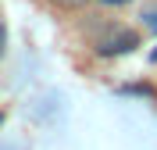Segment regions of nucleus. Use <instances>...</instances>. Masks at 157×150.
<instances>
[{
    "instance_id": "obj_1",
    "label": "nucleus",
    "mask_w": 157,
    "mask_h": 150,
    "mask_svg": "<svg viewBox=\"0 0 157 150\" xmlns=\"http://www.w3.org/2000/svg\"><path fill=\"white\" fill-rule=\"evenodd\" d=\"M139 47V32L125 29V25H114V21H104L100 32L93 36V50L100 57H118V54H132Z\"/></svg>"
},
{
    "instance_id": "obj_2",
    "label": "nucleus",
    "mask_w": 157,
    "mask_h": 150,
    "mask_svg": "<svg viewBox=\"0 0 157 150\" xmlns=\"http://www.w3.org/2000/svg\"><path fill=\"white\" fill-rule=\"evenodd\" d=\"M54 7H61V11H82L89 4V0H50Z\"/></svg>"
},
{
    "instance_id": "obj_3",
    "label": "nucleus",
    "mask_w": 157,
    "mask_h": 150,
    "mask_svg": "<svg viewBox=\"0 0 157 150\" xmlns=\"http://www.w3.org/2000/svg\"><path fill=\"white\" fill-rule=\"evenodd\" d=\"M4 50H7V25L0 21V57H4Z\"/></svg>"
},
{
    "instance_id": "obj_4",
    "label": "nucleus",
    "mask_w": 157,
    "mask_h": 150,
    "mask_svg": "<svg viewBox=\"0 0 157 150\" xmlns=\"http://www.w3.org/2000/svg\"><path fill=\"white\" fill-rule=\"evenodd\" d=\"M147 25H150V29H157V14H147Z\"/></svg>"
},
{
    "instance_id": "obj_5",
    "label": "nucleus",
    "mask_w": 157,
    "mask_h": 150,
    "mask_svg": "<svg viewBox=\"0 0 157 150\" xmlns=\"http://www.w3.org/2000/svg\"><path fill=\"white\" fill-rule=\"evenodd\" d=\"M150 61H157V50H154V54H150Z\"/></svg>"
},
{
    "instance_id": "obj_6",
    "label": "nucleus",
    "mask_w": 157,
    "mask_h": 150,
    "mask_svg": "<svg viewBox=\"0 0 157 150\" xmlns=\"http://www.w3.org/2000/svg\"><path fill=\"white\" fill-rule=\"evenodd\" d=\"M4 150H18V147H4Z\"/></svg>"
}]
</instances>
